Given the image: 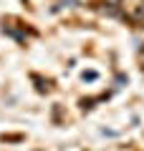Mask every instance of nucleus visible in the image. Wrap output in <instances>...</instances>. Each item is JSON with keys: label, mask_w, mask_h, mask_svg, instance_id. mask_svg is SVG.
<instances>
[{"label": "nucleus", "mask_w": 144, "mask_h": 151, "mask_svg": "<svg viewBox=\"0 0 144 151\" xmlns=\"http://www.w3.org/2000/svg\"><path fill=\"white\" fill-rule=\"evenodd\" d=\"M121 5V13L127 15V20L144 25V0H116Z\"/></svg>", "instance_id": "f257e3e1"}, {"label": "nucleus", "mask_w": 144, "mask_h": 151, "mask_svg": "<svg viewBox=\"0 0 144 151\" xmlns=\"http://www.w3.org/2000/svg\"><path fill=\"white\" fill-rule=\"evenodd\" d=\"M139 60H142V70H144V48H142V53H139Z\"/></svg>", "instance_id": "f03ea898"}]
</instances>
